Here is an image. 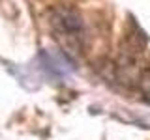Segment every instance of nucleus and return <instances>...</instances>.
Instances as JSON below:
<instances>
[{
	"instance_id": "obj_1",
	"label": "nucleus",
	"mask_w": 150,
	"mask_h": 140,
	"mask_svg": "<svg viewBox=\"0 0 150 140\" xmlns=\"http://www.w3.org/2000/svg\"><path fill=\"white\" fill-rule=\"evenodd\" d=\"M40 60H41V67L43 71H47L51 77H56V78H62L66 77L69 71H73V65L68 58L62 54V52H51V50H43L40 54Z\"/></svg>"
},
{
	"instance_id": "obj_2",
	"label": "nucleus",
	"mask_w": 150,
	"mask_h": 140,
	"mask_svg": "<svg viewBox=\"0 0 150 140\" xmlns=\"http://www.w3.org/2000/svg\"><path fill=\"white\" fill-rule=\"evenodd\" d=\"M141 80H143V82H141V86H143V92L146 93V97L150 99V71L144 73V77L141 78Z\"/></svg>"
}]
</instances>
